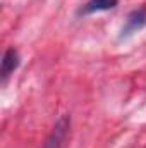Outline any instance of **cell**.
I'll return each mask as SVG.
<instances>
[{"label": "cell", "mask_w": 146, "mask_h": 148, "mask_svg": "<svg viewBox=\"0 0 146 148\" xmlns=\"http://www.w3.org/2000/svg\"><path fill=\"white\" fill-rule=\"evenodd\" d=\"M119 0H89L83 9L81 14H93V12H102V10H110L117 7Z\"/></svg>", "instance_id": "277c9868"}, {"label": "cell", "mask_w": 146, "mask_h": 148, "mask_svg": "<svg viewBox=\"0 0 146 148\" xmlns=\"http://www.w3.org/2000/svg\"><path fill=\"white\" fill-rule=\"evenodd\" d=\"M69 126H71V117L62 115L57 121V124L53 126V131L48 136V140H46L43 148H62L64 141H65V136H67V131H69Z\"/></svg>", "instance_id": "7a4b0ae2"}, {"label": "cell", "mask_w": 146, "mask_h": 148, "mask_svg": "<svg viewBox=\"0 0 146 148\" xmlns=\"http://www.w3.org/2000/svg\"><path fill=\"white\" fill-rule=\"evenodd\" d=\"M19 53H17V50H14V48H7L5 50V53H3V59H2V79H5L7 76L10 73H14L17 67H19Z\"/></svg>", "instance_id": "3957f363"}, {"label": "cell", "mask_w": 146, "mask_h": 148, "mask_svg": "<svg viewBox=\"0 0 146 148\" xmlns=\"http://www.w3.org/2000/svg\"><path fill=\"white\" fill-rule=\"evenodd\" d=\"M143 28H146V7H139L136 10H132L129 16H127V21L120 31V40L122 38H127L138 31H141Z\"/></svg>", "instance_id": "6da1fadb"}]
</instances>
